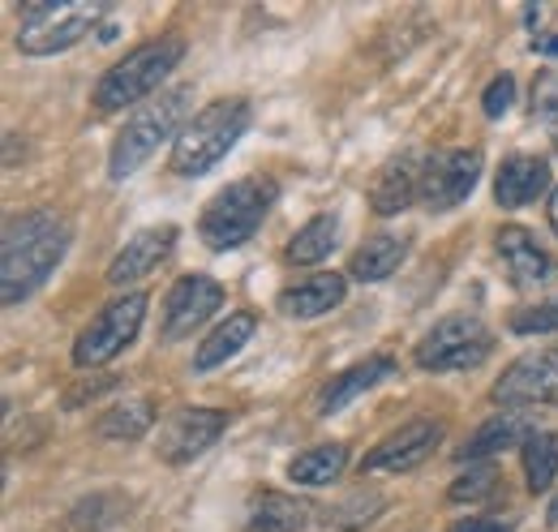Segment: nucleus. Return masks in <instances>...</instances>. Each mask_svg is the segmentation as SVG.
<instances>
[{"instance_id":"obj_1","label":"nucleus","mask_w":558,"mask_h":532,"mask_svg":"<svg viewBox=\"0 0 558 532\" xmlns=\"http://www.w3.org/2000/svg\"><path fill=\"white\" fill-rule=\"evenodd\" d=\"M70 250V223L57 210H26L4 223L0 245V301L17 305L44 288Z\"/></svg>"},{"instance_id":"obj_2","label":"nucleus","mask_w":558,"mask_h":532,"mask_svg":"<svg viewBox=\"0 0 558 532\" xmlns=\"http://www.w3.org/2000/svg\"><path fill=\"white\" fill-rule=\"evenodd\" d=\"M276 198H279V185L271 177H241V181H232L228 190H219V194L207 202L203 223H198L207 250L228 254V250L245 245V241L263 228V219H267V210L276 206Z\"/></svg>"},{"instance_id":"obj_3","label":"nucleus","mask_w":558,"mask_h":532,"mask_svg":"<svg viewBox=\"0 0 558 532\" xmlns=\"http://www.w3.org/2000/svg\"><path fill=\"white\" fill-rule=\"evenodd\" d=\"M245 130H250V104L245 99H215L172 142V159H168L172 172L177 177H207L210 168L241 142Z\"/></svg>"},{"instance_id":"obj_4","label":"nucleus","mask_w":558,"mask_h":532,"mask_svg":"<svg viewBox=\"0 0 558 532\" xmlns=\"http://www.w3.org/2000/svg\"><path fill=\"white\" fill-rule=\"evenodd\" d=\"M190 104H194V86H172V90H163L155 104L138 108V112L125 121V130L117 133V142H112L108 177H112V181L134 177L142 164L159 150V142H168L172 133L181 130ZM177 137H181V133H177Z\"/></svg>"},{"instance_id":"obj_5","label":"nucleus","mask_w":558,"mask_h":532,"mask_svg":"<svg viewBox=\"0 0 558 532\" xmlns=\"http://www.w3.org/2000/svg\"><path fill=\"white\" fill-rule=\"evenodd\" d=\"M181 57H185V39H177V35L134 48L125 61H117V65L99 77V86H95V108H99V112L134 108L150 90H159V82L181 65Z\"/></svg>"},{"instance_id":"obj_6","label":"nucleus","mask_w":558,"mask_h":532,"mask_svg":"<svg viewBox=\"0 0 558 532\" xmlns=\"http://www.w3.org/2000/svg\"><path fill=\"white\" fill-rule=\"evenodd\" d=\"M108 4H86V0H35L22 13L17 26V48L26 57H52L65 52L73 44H82L99 22H104Z\"/></svg>"},{"instance_id":"obj_7","label":"nucleus","mask_w":558,"mask_h":532,"mask_svg":"<svg viewBox=\"0 0 558 532\" xmlns=\"http://www.w3.org/2000/svg\"><path fill=\"white\" fill-rule=\"evenodd\" d=\"M146 305H150L146 292H125L121 301L104 305V310L90 318V327L77 335V343H73V365L95 370V365H108L112 356H121V352L134 343V335L142 331Z\"/></svg>"},{"instance_id":"obj_8","label":"nucleus","mask_w":558,"mask_h":532,"mask_svg":"<svg viewBox=\"0 0 558 532\" xmlns=\"http://www.w3.org/2000/svg\"><path fill=\"white\" fill-rule=\"evenodd\" d=\"M494 348V335L482 327V318L473 314H451L442 323H434V331L417 343V365L434 374H456V370H473L482 365Z\"/></svg>"},{"instance_id":"obj_9","label":"nucleus","mask_w":558,"mask_h":532,"mask_svg":"<svg viewBox=\"0 0 558 532\" xmlns=\"http://www.w3.org/2000/svg\"><path fill=\"white\" fill-rule=\"evenodd\" d=\"M482 181V150H434L425 155L421 202L429 210H451L469 198Z\"/></svg>"},{"instance_id":"obj_10","label":"nucleus","mask_w":558,"mask_h":532,"mask_svg":"<svg viewBox=\"0 0 558 532\" xmlns=\"http://www.w3.org/2000/svg\"><path fill=\"white\" fill-rule=\"evenodd\" d=\"M494 403L502 408H550L558 403V348L546 352H529L520 361H511L502 370V378L494 383Z\"/></svg>"},{"instance_id":"obj_11","label":"nucleus","mask_w":558,"mask_h":532,"mask_svg":"<svg viewBox=\"0 0 558 532\" xmlns=\"http://www.w3.org/2000/svg\"><path fill=\"white\" fill-rule=\"evenodd\" d=\"M223 288L210 275H181L163 301V339H185L194 335L210 314H219Z\"/></svg>"},{"instance_id":"obj_12","label":"nucleus","mask_w":558,"mask_h":532,"mask_svg":"<svg viewBox=\"0 0 558 532\" xmlns=\"http://www.w3.org/2000/svg\"><path fill=\"white\" fill-rule=\"evenodd\" d=\"M228 430V416L219 408H181L163 434H159V460L168 464H190L198 460L207 447L219 443V434Z\"/></svg>"},{"instance_id":"obj_13","label":"nucleus","mask_w":558,"mask_h":532,"mask_svg":"<svg viewBox=\"0 0 558 532\" xmlns=\"http://www.w3.org/2000/svg\"><path fill=\"white\" fill-rule=\"evenodd\" d=\"M442 443V425L429 421V416H417L409 425H400L396 434H387L369 456H365V472H409V468L425 464L434 456V447Z\"/></svg>"},{"instance_id":"obj_14","label":"nucleus","mask_w":558,"mask_h":532,"mask_svg":"<svg viewBox=\"0 0 558 532\" xmlns=\"http://www.w3.org/2000/svg\"><path fill=\"white\" fill-rule=\"evenodd\" d=\"M494 245H498V258H502L507 279H511L515 288H537V283H546V279H550L555 263H550V254L537 245V237H533L529 228L507 223V228H498Z\"/></svg>"},{"instance_id":"obj_15","label":"nucleus","mask_w":558,"mask_h":532,"mask_svg":"<svg viewBox=\"0 0 558 532\" xmlns=\"http://www.w3.org/2000/svg\"><path fill=\"white\" fill-rule=\"evenodd\" d=\"M172 245H177V228H172V223L142 228L138 237L112 258V266H108V283H112V288H125V283H134V279H142V275H150L155 266L172 254Z\"/></svg>"},{"instance_id":"obj_16","label":"nucleus","mask_w":558,"mask_h":532,"mask_svg":"<svg viewBox=\"0 0 558 532\" xmlns=\"http://www.w3.org/2000/svg\"><path fill=\"white\" fill-rule=\"evenodd\" d=\"M421 172H425V159H421L417 150H404L400 159H391V164L378 172V181H374V190H369V206H374L378 215H400V210H409L413 202H421Z\"/></svg>"},{"instance_id":"obj_17","label":"nucleus","mask_w":558,"mask_h":532,"mask_svg":"<svg viewBox=\"0 0 558 532\" xmlns=\"http://www.w3.org/2000/svg\"><path fill=\"white\" fill-rule=\"evenodd\" d=\"M344 292H349V279H344V275L318 270V275H310V279L283 288L276 297V305H279V314H288V318H323V314H331V310L344 301Z\"/></svg>"},{"instance_id":"obj_18","label":"nucleus","mask_w":558,"mask_h":532,"mask_svg":"<svg viewBox=\"0 0 558 532\" xmlns=\"http://www.w3.org/2000/svg\"><path fill=\"white\" fill-rule=\"evenodd\" d=\"M550 185V164L537 159V155H511L502 159L498 177H494V198L502 210H515V206H529L546 194Z\"/></svg>"},{"instance_id":"obj_19","label":"nucleus","mask_w":558,"mask_h":532,"mask_svg":"<svg viewBox=\"0 0 558 532\" xmlns=\"http://www.w3.org/2000/svg\"><path fill=\"white\" fill-rule=\"evenodd\" d=\"M391 374H396V361H391V356H365L361 365H352V370L336 374V378L327 383V391L318 399V412H323V416L340 412L344 403H352L356 396H365V391L378 387V383H387Z\"/></svg>"},{"instance_id":"obj_20","label":"nucleus","mask_w":558,"mask_h":532,"mask_svg":"<svg viewBox=\"0 0 558 532\" xmlns=\"http://www.w3.org/2000/svg\"><path fill=\"white\" fill-rule=\"evenodd\" d=\"M537 430L524 421V416H515V412H498V416H489L486 425L464 443V451H460V460H469V464H482L489 460L494 451H511V447H524L529 438H533Z\"/></svg>"},{"instance_id":"obj_21","label":"nucleus","mask_w":558,"mask_h":532,"mask_svg":"<svg viewBox=\"0 0 558 532\" xmlns=\"http://www.w3.org/2000/svg\"><path fill=\"white\" fill-rule=\"evenodd\" d=\"M254 331H258V318H254L250 310L228 314V318L203 339V348H198V356H194V370H215V365H223L228 356H236V352L250 343Z\"/></svg>"},{"instance_id":"obj_22","label":"nucleus","mask_w":558,"mask_h":532,"mask_svg":"<svg viewBox=\"0 0 558 532\" xmlns=\"http://www.w3.org/2000/svg\"><path fill=\"white\" fill-rule=\"evenodd\" d=\"M305 520H310V507L288 494H276V489H267L250 503V532H301Z\"/></svg>"},{"instance_id":"obj_23","label":"nucleus","mask_w":558,"mask_h":532,"mask_svg":"<svg viewBox=\"0 0 558 532\" xmlns=\"http://www.w3.org/2000/svg\"><path fill=\"white\" fill-rule=\"evenodd\" d=\"M404 254H409V245L400 241V237H369L356 254H352V279H365V283H383V279H391L400 263H404Z\"/></svg>"},{"instance_id":"obj_24","label":"nucleus","mask_w":558,"mask_h":532,"mask_svg":"<svg viewBox=\"0 0 558 532\" xmlns=\"http://www.w3.org/2000/svg\"><path fill=\"white\" fill-rule=\"evenodd\" d=\"M336 241H340V219H336V215H314V219L288 241V263H296V266L323 263V258H331Z\"/></svg>"},{"instance_id":"obj_25","label":"nucleus","mask_w":558,"mask_h":532,"mask_svg":"<svg viewBox=\"0 0 558 532\" xmlns=\"http://www.w3.org/2000/svg\"><path fill=\"white\" fill-rule=\"evenodd\" d=\"M344 468H349V451H344L340 443H327V447L301 451V456L288 464V481H296V485H331Z\"/></svg>"},{"instance_id":"obj_26","label":"nucleus","mask_w":558,"mask_h":532,"mask_svg":"<svg viewBox=\"0 0 558 532\" xmlns=\"http://www.w3.org/2000/svg\"><path fill=\"white\" fill-rule=\"evenodd\" d=\"M520 460H524L529 489H533V494H546L558 476V430L533 434V438L520 447Z\"/></svg>"},{"instance_id":"obj_27","label":"nucleus","mask_w":558,"mask_h":532,"mask_svg":"<svg viewBox=\"0 0 558 532\" xmlns=\"http://www.w3.org/2000/svg\"><path fill=\"white\" fill-rule=\"evenodd\" d=\"M150 421H155L150 399H121V403H112V408L99 416V434L130 443V438H142V434L150 430Z\"/></svg>"},{"instance_id":"obj_28","label":"nucleus","mask_w":558,"mask_h":532,"mask_svg":"<svg viewBox=\"0 0 558 532\" xmlns=\"http://www.w3.org/2000/svg\"><path fill=\"white\" fill-rule=\"evenodd\" d=\"M529 104H533V121L550 133V137H558V69H542L533 77Z\"/></svg>"},{"instance_id":"obj_29","label":"nucleus","mask_w":558,"mask_h":532,"mask_svg":"<svg viewBox=\"0 0 558 532\" xmlns=\"http://www.w3.org/2000/svg\"><path fill=\"white\" fill-rule=\"evenodd\" d=\"M498 481H502V476H498V468L486 464V460H482V464H469L464 476H456V481H451L447 498H451V503H482V498H489V494L498 489Z\"/></svg>"},{"instance_id":"obj_30","label":"nucleus","mask_w":558,"mask_h":532,"mask_svg":"<svg viewBox=\"0 0 558 532\" xmlns=\"http://www.w3.org/2000/svg\"><path fill=\"white\" fill-rule=\"evenodd\" d=\"M511 104H515V77L511 73H498L486 86V95H482V108H486L489 121H498V117H507Z\"/></svg>"},{"instance_id":"obj_31","label":"nucleus","mask_w":558,"mask_h":532,"mask_svg":"<svg viewBox=\"0 0 558 532\" xmlns=\"http://www.w3.org/2000/svg\"><path fill=\"white\" fill-rule=\"evenodd\" d=\"M511 331L529 335V331H558V301L555 305H537V310H520L511 318Z\"/></svg>"},{"instance_id":"obj_32","label":"nucleus","mask_w":558,"mask_h":532,"mask_svg":"<svg viewBox=\"0 0 558 532\" xmlns=\"http://www.w3.org/2000/svg\"><path fill=\"white\" fill-rule=\"evenodd\" d=\"M451 532H515L511 520H498V516H482V520H464V524H456Z\"/></svg>"},{"instance_id":"obj_33","label":"nucleus","mask_w":558,"mask_h":532,"mask_svg":"<svg viewBox=\"0 0 558 532\" xmlns=\"http://www.w3.org/2000/svg\"><path fill=\"white\" fill-rule=\"evenodd\" d=\"M533 52H546V57H558V35H546V39H533Z\"/></svg>"},{"instance_id":"obj_34","label":"nucleus","mask_w":558,"mask_h":532,"mask_svg":"<svg viewBox=\"0 0 558 532\" xmlns=\"http://www.w3.org/2000/svg\"><path fill=\"white\" fill-rule=\"evenodd\" d=\"M550 228L558 232V190L550 194Z\"/></svg>"}]
</instances>
